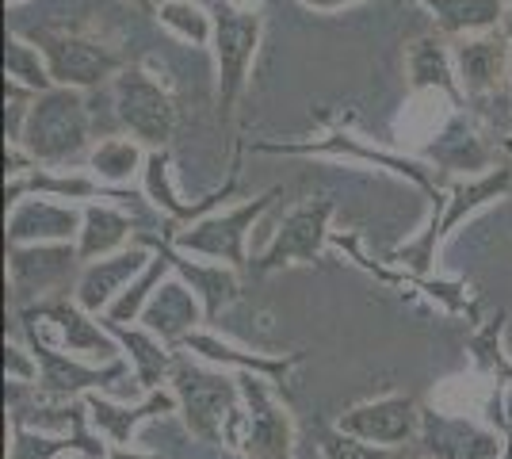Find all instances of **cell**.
Here are the masks:
<instances>
[{
	"instance_id": "cell-22",
	"label": "cell",
	"mask_w": 512,
	"mask_h": 459,
	"mask_svg": "<svg viewBox=\"0 0 512 459\" xmlns=\"http://www.w3.org/2000/svg\"><path fill=\"white\" fill-rule=\"evenodd\" d=\"M180 352H192L195 360H207V364H222V368H237V372L245 375H260V379H268V383H283L291 368L299 364L302 356H260V352H245L237 349V345H226V341H218L214 333H203V329H195L192 337H184L180 341Z\"/></svg>"
},
{
	"instance_id": "cell-24",
	"label": "cell",
	"mask_w": 512,
	"mask_h": 459,
	"mask_svg": "<svg viewBox=\"0 0 512 459\" xmlns=\"http://www.w3.org/2000/svg\"><path fill=\"white\" fill-rule=\"evenodd\" d=\"M65 452H81L85 459H107V444L88 433V414L77 421V429H69L65 437H50L27 425H12V444H8V459H62Z\"/></svg>"
},
{
	"instance_id": "cell-1",
	"label": "cell",
	"mask_w": 512,
	"mask_h": 459,
	"mask_svg": "<svg viewBox=\"0 0 512 459\" xmlns=\"http://www.w3.org/2000/svg\"><path fill=\"white\" fill-rule=\"evenodd\" d=\"M169 383L176 402H180L184 425L192 429L195 437L207 440V444H237L241 440L245 414L237 410V398H241V383L237 379L207 372V368L195 364L192 356L176 352Z\"/></svg>"
},
{
	"instance_id": "cell-38",
	"label": "cell",
	"mask_w": 512,
	"mask_h": 459,
	"mask_svg": "<svg viewBox=\"0 0 512 459\" xmlns=\"http://www.w3.org/2000/svg\"><path fill=\"white\" fill-rule=\"evenodd\" d=\"M501 27H505V39L512 43V8H509V16H505V23H501Z\"/></svg>"
},
{
	"instance_id": "cell-25",
	"label": "cell",
	"mask_w": 512,
	"mask_h": 459,
	"mask_svg": "<svg viewBox=\"0 0 512 459\" xmlns=\"http://www.w3.org/2000/svg\"><path fill=\"white\" fill-rule=\"evenodd\" d=\"M406 69H409V85L417 92H444L451 100H463V85H459V73H455V54H451L444 39L436 35H425L409 46L406 54Z\"/></svg>"
},
{
	"instance_id": "cell-20",
	"label": "cell",
	"mask_w": 512,
	"mask_h": 459,
	"mask_svg": "<svg viewBox=\"0 0 512 459\" xmlns=\"http://www.w3.org/2000/svg\"><path fill=\"white\" fill-rule=\"evenodd\" d=\"M85 406H88V421L104 433L111 444H119V448H130V440L138 433V425H146L150 417L157 414H172V410H180V402H176V394L172 391H150L138 406H119V402H111L104 394H85Z\"/></svg>"
},
{
	"instance_id": "cell-7",
	"label": "cell",
	"mask_w": 512,
	"mask_h": 459,
	"mask_svg": "<svg viewBox=\"0 0 512 459\" xmlns=\"http://www.w3.org/2000/svg\"><path fill=\"white\" fill-rule=\"evenodd\" d=\"M23 333H27V349L35 352V360H39V368H43L39 387H35L39 398L73 402V398L104 391V387H111V383H119V379L130 375V364H123V360H115V364H81V356L58 352L39 329L23 326Z\"/></svg>"
},
{
	"instance_id": "cell-9",
	"label": "cell",
	"mask_w": 512,
	"mask_h": 459,
	"mask_svg": "<svg viewBox=\"0 0 512 459\" xmlns=\"http://www.w3.org/2000/svg\"><path fill=\"white\" fill-rule=\"evenodd\" d=\"M27 39L43 50L50 77H54L58 88L88 92V88L115 81L123 73V58L119 54H111L100 43L81 39V35H65V31H46L43 27V31H31Z\"/></svg>"
},
{
	"instance_id": "cell-18",
	"label": "cell",
	"mask_w": 512,
	"mask_h": 459,
	"mask_svg": "<svg viewBox=\"0 0 512 459\" xmlns=\"http://www.w3.org/2000/svg\"><path fill=\"white\" fill-rule=\"evenodd\" d=\"M260 153H333V157H360V161H371V165H379V169H390L394 176H406L413 180L417 188H425L432 196H440L436 192V180H432V169H425L421 161H413V157H398V153H386V150H371V146H360V138H352V134H329V138H318V142H264V146H256Z\"/></svg>"
},
{
	"instance_id": "cell-21",
	"label": "cell",
	"mask_w": 512,
	"mask_h": 459,
	"mask_svg": "<svg viewBox=\"0 0 512 459\" xmlns=\"http://www.w3.org/2000/svg\"><path fill=\"white\" fill-rule=\"evenodd\" d=\"M100 322L104 329L123 345V356H127V364L134 368V383H138V391H161L165 383H169L172 375V364H176V352L161 341V337H153L146 326H119V322H107L104 314H100Z\"/></svg>"
},
{
	"instance_id": "cell-36",
	"label": "cell",
	"mask_w": 512,
	"mask_h": 459,
	"mask_svg": "<svg viewBox=\"0 0 512 459\" xmlns=\"http://www.w3.org/2000/svg\"><path fill=\"white\" fill-rule=\"evenodd\" d=\"M107 459H157V456H153V452H134V448H119V444H111Z\"/></svg>"
},
{
	"instance_id": "cell-10",
	"label": "cell",
	"mask_w": 512,
	"mask_h": 459,
	"mask_svg": "<svg viewBox=\"0 0 512 459\" xmlns=\"http://www.w3.org/2000/svg\"><path fill=\"white\" fill-rule=\"evenodd\" d=\"M81 253L73 245H8V284L20 310H27V299H58L54 291L69 280L77 284L81 276Z\"/></svg>"
},
{
	"instance_id": "cell-32",
	"label": "cell",
	"mask_w": 512,
	"mask_h": 459,
	"mask_svg": "<svg viewBox=\"0 0 512 459\" xmlns=\"http://www.w3.org/2000/svg\"><path fill=\"white\" fill-rule=\"evenodd\" d=\"M35 96L39 92L16 85V81H4V142L8 146L23 142V127H27V115L35 108Z\"/></svg>"
},
{
	"instance_id": "cell-3",
	"label": "cell",
	"mask_w": 512,
	"mask_h": 459,
	"mask_svg": "<svg viewBox=\"0 0 512 459\" xmlns=\"http://www.w3.org/2000/svg\"><path fill=\"white\" fill-rule=\"evenodd\" d=\"M509 188H512L509 165H501V169H493V173L478 176V180H459V184H451L448 196H436V215H432L425 234H421L417 241H409V245H402L394 257H398L402 264H409L413 272L425 276L428 268H432V261H436V245L448 238L451 230L467 219V215H474L478 207H486L490 199L505 196Z\"/></svg>"
},
{
	"instance_id": "cell-34",
	"label": "cell",
	"mask_w": 512,
	"mask_h": 459,
	"mask_svg": "<svg viewBox=\"0 0 512 459\" xmlns=\"http://www.w3.org/2000/svg\"><path fill=\"white\" fill-rule=\"evenodd\" d=\"M4 375H8V383H20V387H39V360H35V352L16 345V341H8L4 345Z\"/></svg>"
},
{
	"instance_id": "cell-14",
	"label": "cell",
	"mask_w": 512,
	"mask_h": 459,
	"mask_svg": "<svg viewBox=\"0 0 512 459\" xmlns=\"http://www.w3.org/2000/svg\"><path fill=\"white\" fill-rule=\"evenodd\" d=\"M35 318H43L50 326L62 333V345L69 349V356H85L96 364H115L123 360V345L104 329V322H96V314H88L73 299H46V303L27 306Z\"/></svg>"
},
{
	"instance_id": "cell-15",
	"label": "cell",
	"mask_w": 512,
	"mask_h": 459,
	"mask_svg": "<svg viewBox=\"0 0 512 459\" xmlns=\"http://www.w3.org/2000/svg\"><path fill=\"white\" fill-rule=\"evenodd\" d=\"M421 452L425 459H501L505 452V437L482 429L467 417H448L425 410L421 414Z\"/></svg>"
},
{
	"instance_id": "cell-27",
	"label": "cell",
	"mask_w": 512,
	"mask_h": 459,
	"mask_svg": "<svg viewBox=\"0 0 512 459\" xmlns=\"http://www.w3.org/2000/svg\"><path fill=\"white\" fill-rule=\"evenodd\" d=\"M130 230H134V222L119 207H111V203H85V226H81V238H77L81 264L123 253L130 241Z\"/></svg>"
},
{
	"instance_id": "cell-23",
	"label": "cell",
	"mask_w": 512,
	"mask_h": 459,
	"mask_svg": "<svg viewBox=\"0 0 512 459\" xmlns=\"http://www.w3.org/2000/svg\"><path fill=\"white\" fill-rule=\"evenodd\" d=\"M509 50L501 35H470L463 43L455 46V73H459V85L467 96H486L493 88L501 85L505 69H509Z\"/></svg>"
},
{
	"instance_id": "cell-33",
	"label": "cell",
	"mask_w": 512,
	"mask_h": 459,
	"mask_svg": "<svg viewBox=\"0 0 512 459\" xmlns=\"http://www.w3.org/2000/svg\"><path fill=\"white\" fill-rule=\"evenodd\" d=\"M321 459H394V448H379V444H367L341 433V429H325L318 437Z\"/></svg>"
},
{
	"instance_id": "cell-39",
	"label": "cell",
	"mask_w": 512,
	"mask_h": 459,
	"mask_svg": "<svg viewBox=\"0 0 512 459\" xmlns=\"http://www.w3.org/2000/svg\"><path fill=\"white\" fill-rule=\"evenodd\" d=\"M8 4H16V0H8Z\"/></svg>"
},
{
	"instance_id": "cell-26",
	"label": "cell",
	"mask_w": 512,
	"mask_h": 459,
	"mask_svg": "<svg viewBox=\"0 0 512 459\" xmlns=\"http://www.w3.org/2000/svg\"><path fill=\"white\" fill-rule=\"evenodd\" d=\"M436 16L444 35L470 39V35H490L497 23H505L512 0H417Z\"/></svg>"
},
{
	"instance_id": "cell-2",
	"label": "cell",
	"mask_w": 512,
	"mask_h": 459,
	"mask_svg": "<svg viewBox=\"0 0 512 459\" xmlns=\"http://www.w3.org/2000/svg\"><path fill=\"white\" fill-rule=\"evenodd\" d=\"M88 131H92V119H88L85 92L77 88H50L35 96V108L27 115V127H23L20 150L46 169H58L77 161L88 146Z\"/></svg>"
},
{
	"instance_id": "cell-35",
	"label": "cell",
	"mask_w": 512,
	"mask_h": 459,
	"mask_svg": "<svg viewBox=\"0 0 512 459\" xmlns=\"http://www.w3.org/2000/svg\"><path fill=\"white\" fill-rule=\"evenodd\" d=\"M306 8H314V12H337L344 4H356V0H302Z\"/></svg>"
},
{
	"instance_id": "cell-17",
	"label": "cell",
	"mask_w": 512,
	"mask_h": 459,
	"mask_svg": "<svg viewBox=\"0 0 512 459\" xmlns=\"http://www.w3.org/2000/svg\"><path fill=\"white\" fill-rule=\"evenodd\" d=\"M203 322H207V314H203L199 295L172 272L169 280L153 291V299H150V306H146V314H142L138 326H146L153 337H161L169 349H180V341L192 337Z\"/></svg>"
},
{
	"instance_id": "cell-5",
	"label": "cell",
	"mask_w": 512,
	"mask_h": 459,
	"mask_svg": "<svg viewBox=\"0 0 512 459\" xmlns=\"http://www.w3.org/2000/svg\"><path fill=\"white\" fill-rule=\"evenodd\" d=\"M115 92V115L138 138L146 150H165L172 131H176V104L169 88L153 81L142 66H123V73L111 81Z\"/></svg>"
},
{
	"instance_id": "cell-6",
	"label": "cell",
	"mask_w": 512,
	"mask_h": 459,
	"mask_svg": "<svg viewBox=\"0 0 512 459\" xmlns=\"http://www.w3.org/2000/svg\"><path fill=\"white\" fill-rule=\"evenodd\" d=\"M264 20L253 8H237L222 0L214 8V62H218V108L234 111L237 96L245 92L249 69H253L256 46H260Z\"/></svg>"
},
{
	"instance_id": "cell-19",
	"label": "cell",
	"mask_w": 512,
	"mask_h": 459,
	"mask_svg": "<svg viewBox=\"0 0 512 459\" xmlns=\"http://www.w3.org/2000/svg\"><path fill=\"white\" fill-rule=\"evenodd\" d=\"M157 249L165 253L172 261V272L184 280V284L192 287L195 295H199V303H203V314H207V322H214L226 306L234 303L237 295H241V280H237V268L222 261H192L188 253H180L169 238L157 241Z\"/></svg>"
},
{
	"instance_id": "cell-13",
	"label": "cell",
	"mask_w": 512,
	"mask_h": 459,
	"mask_svg": "<svg viewBox=\"0 0 512 459\" xmlns=\"http://www.w3.org/2000/svg\"><path fill=\"white\" fill-rule=\"evenodd\" d=\"M241 398L249 402L245 429H241V448L249 459H291V421L276 406V398L268 391V379L260 375H241Z\"/></svg>"
},
{
	"instance_id": "cell-8",
	"label": "cell",
	"mask_w": 512,
	"mask_h": 459,
	"mask_svg": "<svg viewBox=\"0 0 512 459\" xmlns=\"http://www.w3.org/2000/svg\"><path fill=\"white\" fill-rule=\"evenodd\" d=\"M329 222H333V199L314 196L302 199L295 211H287V219L276 226L272 241L253 257V272H276L283 264H314L329 241Z\"/></svg>"
},
{
	"instance_id": "cell-4",
	"label": "cell",
	"mask_w": 512,
	"mask_h": 459,
	"mask_svg": "<svg viewBox=\"0 0 512 459\" xmlns=\"http://www.w3.org/2000/svg\"><path fill=\"white\" fill-rule=\"evenodd\" d=\"M279 196V188L264 192V196H253L249 203H237L230 211H218V215H207V219L192 222L188 230H176L172 234V245L180 253H195V257H211V261H222L230 268H249V230L256 226V219L272 207V199Z\"/></svg>"
},
{
	"instance_id": "cell-11",
	"label": "cell",
	"mask_w": 512,
	"mask_h": 459,
	"mask_svg": "<svg viewBox=\"0 0 512 459\" xmlns=\"http://www.w3.org/2000/svg\"><path fill=\"white\" fill-rule=\"evenodd\" d=\"M421 414L425 410H417L409 394H386V398H371V402L344 410L337 429L367 444H379V448H402L421 437Z\"/></svg>"
},
{
	"instance_id": "cell-30",
	"label": "cell",
	"mask_w": 512,
	"mask_h": 459,
	"mask_svg": "<svg viewBox=\"0 0 512 459\" xmlns=\"http://www.w3.org/2000/svg\"><path fill=\"white\" fill-rule=\"evenodd\" d=\"M4 81H16V85L31 88V92H50L54 77H50V66H46L43 50L23 39V35H8L4 39Z\"/></svg>"
},
{
	"instance_id": "cell-28",
	"label": "cell",
	"mask_w": 512,
	"mask_h": 459,
	"mask_svg": "<svg viewBox=\"0 0 512 459\" xmlns=\"http://www.w3.org/2000/svg\"><path fill=\"white\" fill-rule=\"evenodd\" d=\"M146 157L150 150L138 138H104L88 153V173L100 184H127L130 176L146 173Z\"/></svg>"
},
{
	"instance_id": "cell-37",
	"label": "cell",
	"mask_w": 512,
	"mask_h": 459,
	"mask_svg": "<svg viewBox=\"0 0 512 459\" xmlns=\"http://www.w3.org/2000/svg\"><path fill=\"white\" fill-rule=\"evenodd\" d=\"M501 459H512V417H509V437H505V452H501Z\"/></svg>"
},
{
	"instance_id": "cell-12",
	"label": "cell",
	"mask_w": 512,
	"mask_h": 459,
	"mask_svg": "<svg viewBox=\"0 0 512 459\" xmlns=\"http://www.w3.org/2000/svg\"><path fill=\"white\" fill-rule=\"evenodd\" d=\"M85 226V207L23 196L8 211V245H73Z\"/></svg>"
},
{
	"instance_id": "cell-29",
	"label": "cell",
	"mask_w": 512,
	"mask_h": 459,
	"mask_svg": "<svg viewBox=\"0 0 512 459\" xmlns=\"http://www.w3.org/2000/svg\"><path fill=\"white\" fill-rule=\"evenodd\" d=\"M172 276V261L161 253V249H153V261H150V268L134 280V284L115 299V303L107 306V322H119V326H134V322H142V314H146V306H150V299H153V291L165 284Z\"/></svg>"
},
{
	"instance_id": "cell-16",
	"label": "cell",
	"mask_w": 512,
	"mask_h": 459,
	"mask_svg": "<svg viewBox=\"0 0 512 459\" xmlns=\"http://www.w3.org/2000/svg\"><path fill=\"white\" fill-rule=\"evenodd\" d=\"M150 261H153L150 249L134 241V245H127L115 257L85 264L81 276H77V284H73V303L81 306V310H88V314H107V306L115 303L150 268Z\"/></svg>"
},
{
	"instance_id": "cell-31",
	"label": "cell",
	"mask_w": 512,
	"mask_h": 459,
	"mask_svg": "<svg viewBox=\"0 0 512 459\" xmlns=\"http://www.w3.org/2000/svg\"><path fill=\"white\" fill-rule=\"evenodd\" d=\"M157 16L161 23L176 31L180 39H188L195 46H211L214 43V12H207L203 4H195V0H165L161 8H157Z\"/></svg>"
}]
</instances>
